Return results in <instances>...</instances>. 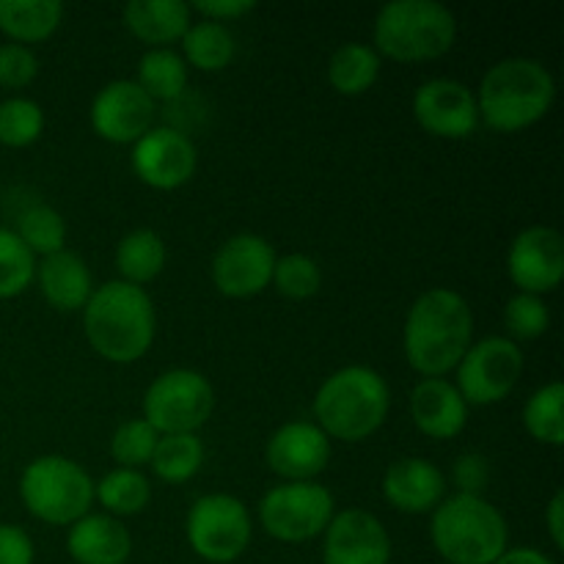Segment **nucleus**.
Wrapping results in <instances>:
<instances>
[{"mask_svg":"<svg viewBox=\"0 0 564 564\" xmlns=\"http://www.w3.org/2000/svg\"><path fill=\"white\" fill-rule=\"evenodd\" d=\"M474 345V312L460 292L433 286L413 301L402 328V350L422 378H446Z\"/></svg>","mask_w":564,"mask_h":564,"instance_id":"f257e3e1","label":"nucleus"},{"mask_svg":"<svg viewBox=\"0 0 564 564\" xmlns=\"http://www.w3.org/2000/svg\"><path fill=\"white\" fill-rule=\"evenodd\" d=\"M83 330L99 358L110 364H135L152 350L158 312L147 290L116 279L94 286L83 308Z\"/></svg>","mask_w":564,"mask_h":564,"instance_id":"f03ea898","label":"nucleus"},{"mask_svg":"<svg viewBox=\"0 0 564 564\" xmlns=\"http://www.w3.org/2000/svg\"><path fill=\"white\" fill-rule=\"evenodd\" d=\"M474 97H477L479 124L501 135H512L549 116L556 99V83L549 66L516 55L490 66Z\"/></svg>","mask_w":564,"mask_h":564,"instance_id":"7ed1b4c3","label":"nucleus"},{"mask_svg":"<svg viewBox=\"0 0 564 564\" xmlns=\"http://www.w3.org/2000/svg\"><path fill=\"white\" fill-rule=\"evenodd\" d=\"M389 408L391 391L383 375L375 372L372 367L352 364V367L336 369L323 380L314 394L312 413L314 424L330 441L358 444L383 427Z\"/></svg>","mask_w":564,"mask_h":564,"instance_id":"20e7f679","label":"nucleus"},{"mask_svg":"<svg viewBox=\"0 0 564 564\" xmlns=\"http://www.w3.org/2000/svg\"><path fill=\"white\" fill-rule=\"evenodd\" d=\"M430 540L444 564H494L510 549V527L485 496H446L433 510Z\"/></svg>","mask_w":564,"mask_h":564,"instance_id":"39448f33","label":"nucleus"},{"mask_svg":"<svg viewBox=\"0 0 564 564\" xmlns=\"http://www.w3.org/2000/svg\"><path fill=\"white\" fill-rule=\"evenodd\" d=\"M457 20L438 0H391L375 17V53L397 64H424L449 53Z\"/></svg>","mask_w":564,"mask_h":564,"instance_id":"423d86ee","label":"nucleus"},{"mask_svg":"<svg viewBox=\"0 0 564 564\" xmlns=\"http://www.w3.org/2000/svg\"><path fill=\"white\" fill-rule=\"evenodd\" d=\"M20 499L36 521L69 529L91 510L94 479L72 457L42 455L22 468Z\"/></svg>","mask_w":564,"mask_h":564,"instance_id":"0eeeda50","label":"nucleus"},{"mask_svg":"<svg viewBox=\"0 0 564 564\" xmlns=\"http://www.w3.org/2000/svg\"><path fill=\"white\" fill-rule=\"evenodd\" d=\"M257 516L264 534L279 543H308L323 538L336 516V501L319 482H284L262 496Z\"/></svg>","mask_w":564,"mask_h":564,"instance_id":"6e6552de","label":"nucleus"},{"mask_svg":"<svg viewBox=\"0 0 564 564\" xmlns=\"http://www.w3.org/2000/svg\"><path fill=\"white\" fill-rule=\"evenodd\" d=\"M191 551L209 564H231L251 545L253 521L237 496L207 494L193 501L185 521Z\"/></svg>","mask_w":564,"mask_h":564,"instance_id":"1a4fd4ad","label":"nucleus"},{"mask_svg":"<svg viewBox=\"0 0 564 564\" xmlns=\"http://www.w3.org/2000/svg\"><path fill=\"white\" fill-rule=\"evenodd\" d=\"M215 411V389L196 369H169L149 383L143 419L160 435L198 433Z\"/></svg>","mask_w":564,"mask_h":564,"instance_id":"9d476101","label":"nucleus"},{"mask_svg":"<svg viewBox=\"0 0 564 564\" xmlns=\"http://www.w3.org/2000/svg\"><path fill=\"white\" fill-rule=\"evenodd\" d=\"M523 352L507 336H485L468 347L455 369V386L466 405H496L516 391L521 380Z\"/></svg>","mask_w":564,"mask_h":564,"instance_id":"9b49d317","label":"nucleus"},{"mask_svg":"<svg viewBox=\"0 0 564 564\" xmlns=\"http://www.w3.org/2000/svg\"><path fill=\"white\" fill-rule=\"evenodd\" d=\"M275 259L279 257L264 237L242 231V235L229 237L215 251L209 275L220 295L246 301V297L262 295L268 290L273 281Z\"/></svg>","mask_w":564,"mask_h":564,"instance_id":"f8f14e48","label":"nucleus"},{"mask_svg":"<svg viewBox=\"0 0 564 564\" xmlns=\"http://www.w3.org/2000/svg\"><path fill=\"white\" fill-rule=\"evenodd\" d=\"M413 119L427 135L444 141L471 138L479 127L477 97L471 88L452 77L424 80L413 94Z\"/></svg>","mask_w":564,"mask_h":564,"instance_id":"ddd939ff","label":"nucleus"},{"mask_svg":"<svg viewBox=\"0 0 564 564\" xmlns=\"http://www.w3.org/2000/svg\"><path fill=\"white\" fill-rule=\"evenodd\" d=\"M196 143L174 127H152L132 143V171L152 191H176L196 174Z\"/></svg>","mask_w":564,"mask_h":564,"instance_id":"4468645a","label":"nucleus"},{"mask_svg":"<svg viewBox=\"0 0 564 564\" xmlns=\"http://www.w3.org/2000/svg\"><path fill=\"white\" fill-rule=\"evenodd\" d=\"M507 273L518 292L549 295L564 279V237L551 226H529L507 251Z\"/></svg>","mask_w":564,"mask_h":564,"instance_id":"2eb2a0df","label":"nucleus"},{"mask_svg":"<svg viewBox=\"0 0 564 564\" xmlns=\"http://www.w3.org/2000/svg\"><path fill=\"white\" fill-rule=\"evenodd\" d=\"M158 105L135 80H110L91 102V130L108 143H135L152 130Z\"/></svg>","mask_w":564,"mask_h":564,"instance_id":"dca6fc26","label":"nucleus"},{"mask_svg":"<svg viewBox=\"0 0 564 564\" xmlns=\"http://www.w3.org/2000/svg\"><path fill=\"white\" fill-rule=\"evenodd\" d=\"M264 460L284 482H314L330 463V438L314 422H286L270 435Z\"/></svg>","mask_w":564,"mask_h":564,"instance_id":"f3484780","label":"nucleus"},{"mask_svg":"<svg viewBox=\"0 0 564 564\" xmlns=\"http://www.w3.org/2000/svg\"><path fill=\"white\" fill-rule=\"evenodd\" d=\"M325 564H389L391 538L383 521L367 510H345L323 532Z\"/></svg>","mask_w":564,"mask_h":564,"instance_id":"a211bd4d","label":"nucleus"},{"mask_svg":"<svg viewBox=\"0 0 564 564\" xmlns=\"http://www.w3.org/2000/svg\"><path fill=\"white\" fill-rule=\"evenodd\" d=\"M380 490L397 512L424 516L446 499V477L427 457H400L386 468Z\"/></svg>","mask_w":564,"mask_h":564,"instance_id":"6ab92c4d","label":"nucleus"},{"mask_svg":"<svg viewBox=\"0 0 564 564\" xmlns=\"http://www.w3.org/2000/svg\"><path fill=\"white\" fill-rule=\"evenodd\" d=\"M411 419L422 435L452 441L466 430L468 405L457 386L446 378H422L411 391Z\"/></svg>","mask_w":564,"mask_h":564,"instance_id":"aec40b11","label":"nucleus"},{"mask_svg":"<svg viewBox=\"0 0 564 564\" xmlns=\"http://www.w3.org/2000/svg\"><path fill=\"white\" fill-rule=\"evenodd\" d=\"M66 551L75 564H124L132 554L130 529L113 516L88 512L66 532Z\"/></svg>","mask_w":564,"mask_h":564,"instance_id":"412c9836","label":"nucleus"},{"mask_svg":"<svg viewBox=\"0 0 564 564\" xmlns=\"http://www.w3.org/2000/svg\"><path fill=\"white\" fill-rule=\"evenodd\" d=\"M39 292L58 312H83L94 292V279L88 264L75 251H58L36 262Z\"/></svg>","mask_w":564,"mask_h":564,"instance_id":"4be33fe9","label":"nucleus"},{"mask_svg":"<svg viewBox=\"0 0 564 564\" xmlns=\"http://www.w3.org/2000/svg\"><path fill=\"white\" fill-rule=\"evenodd\" d=\"M127 31L152 50L182 42L191 28V6L182 0H130L121 11Z\"/></svg>","mask_w":564,"mask_h":564,"instance_id":"5701e85b","label":"nucleus"},{"mask_svg":"<svg viewBox=\"0 0 564 564\" xmlns=\"http://www.w3.org/2000/svg\"><path fill=\"white\" fill-rule=\"evenodd\" d=\"M61 22L64 6L58 0H0V31L22 47L47 42Z\"/></svg>","mask_w":564,"mask_h":564,"instance_id":"b1692460","label":"nucleus"},{"mask_svg":"<svg viewBox=\"0 0 564 564\" xmlns=\"http://www.w3.org/2000/svg\"><path fill=\"white\" fill-rule=\"evenodd\" d=\"M116 270L119 281L132 286H147L149 281L158 279L169 262V248L165 240L154 229H132L116 246Z\"/></svg>","mask_w":564,"mask_h":564,"instance_id":"393cba45","label":"nucleus"},{"mask_svg":"<svg viewBox=\"0 0 564 564\" xmlns=\"http://www.w3.org/2000/svg\"><path fill=\"white\" fill-rule=\"evenodd\" d=\"M380 55L364 42H347L330 55L328 83L341 97H361L378 83Z\"/></svg>","mask_w":564,"mask_h":564,"instance_id":"a878e982","label":"nucleus"},{"mask_svg":"<svg viewBox=\"0 0 564 564\" xmlns=\"http://www.w3.org/2000/svg\"><path fill=\"white\" fill-rule=\"evenodd\" d=\"M182 58L198 72H224L237 53L235 36L226 25L198 20L182 36Z\"/></svg>","mask_w":564,"mask_h":564,"instance_id":"bb28decb","label":"nucleus"},{"mask_svg":"<svg viewBox=\"0 0 564 564\" xmlns=\"http://www.w3.org/2000/svg\"><path fill=\"white\" fill-rule=\"evenodd\" d=\"M138 86L147 91V97L158 102H174L187 88V64L180 53L171 47L147 50L138 61Z\"/></svg>","mask_w":564,"mask_h":564,"instance_id":"cd10ccee","label":"nucleus"},{"mask_svg":"<svg viewBox=\"0 0 564 564\" xmlns=\"http://www.w3.org/2000/svg\"><path fill=\"white\" fill-rule=\"evenodd\" d=\"M149 466H152L154 477L165 485L191 482L204 466L202 438H198V433L160 435Z\"/></svg>","mask_w":564,"mask_h":564,"instance_id":"c85d7f7f","label":"nucleus"},{"mask_svg":"<svg viewBox=\"0 0 564 564\" xmlns=\"http://www.w3.org/2000/svg\"><path fill=\"white\" fill-rule=\"evenodd\" d=\"M94 501H99L105 516H138L152 501V485L135 468H113L99 482H94Z\"/></svg>","mask_w":564,"mask_h":564,"instance_id":"c756f323","label":"nucleus"},{"mask_svg":"<svg viewBox=\"0 0 564 564\" xmlns=\"http://www.w3.org/2000/svg\"><path fill=\"white\" fill-rule=\"evenodd\" d=\"M523 427L538 444L560 449L564 444V386L545 383L523 405Z\"/></svg>","mask_w":564,"mask_h":564,"instance_id":"7c9ffc66","label":"nucleus"},{"mask_svg":"<svg viewBox=\"0 0 564 564\" xmlns=\"http://www.w3.org/2000/svg\"><path fill=\"white\" fill-rule=\"evenodd\" d=\"M14 235L25 242L33 257H50V253L64 251L66 246V220L61 218L58 209L47 204H31L25 213L17 218Z\"/></svg>","mask_w":564,"mask_h":564,"instance_id":"2f4dec72","label":"nucleus"},{"mask_svg":"<svg viewBox=\"0 0 564 564\" xmlns=\"http://www.w3.org/2000/svg\"><path fill=\"white\" fill-rule=\"evenodd\" d=\"M33 279H36V257L28 251L14 229L0 226V301L22 295Z\"/></svg>","mask_w":564,"mask_h":564,"instance_id":"473e14b6","label":"nucleus"},{"mask_svg":"<svg viewBox=\"0 0 564 564\" xmlns=\"http://www.w3.org/2000/svg\"><path fill=\"white\" fill-rule=\"evenodd\" d=\"M44 132L42 105L28 97H9L0 102V143L9 149H25Z\"/></svg>","mask_w":564,"mask_h":564,"instance_id":"72a5a7b5","label":"nucleus"},{"mask_svg":"<svg viewBox=\"0 0 564 564\" xmlns=\"http://www.w3.org/2000/svg\"><path fill=\"white\" fill-rule=\"evenodd\" d=\"M270 286H275L279 295L290 297V301H308L323 286V270H319L317 259L308 253H286V257L275 259Z\"/></svg>","mask_w":564,"mask_h":564,"instance_id":"f704fd0d","label":"nucleus"},{"mask_svg":"<svg viewBox=\"0 0 564 564\" xmlns=\"http://www.w3.org/2000/svg\"><path fill=\"white\" fill-rule=\"evenodd\" d=\"M160 433L147 422V419H130L116 427L113 438H110V457H113L116 468H135L141 471L149 466L158 446Z\"/></svg>","mask_w":564,"mask_h":564,"instance_id":"c9c22d12","label":"nucleus"},{"mask_svg":"<svg viewBox=\"0 0 564 564\" xmlns=\"http://www.w3.org/2000/svg\"><path fill=\"white\" fill-rule=\"evenodd\" d=\"M551 312L545 297L529 295V292H516L505 306V328L507 339L518 341H534L549 330Z\"/></svg>","mask_w":564,"mask_h":564,"instance_id":"e433bc0d","label":"nucleus"},{"mask_svg":"<svg viewBox=\"0 0 564 564\" xmlns=\"http://www.w3.org/2000/svg\"><path fill=\"white\" fill-rule=\"evenodd\" d=\"M39 75V58L31 47L22 44L6 42L0 44V88H25L36 80Z\"/></svg>","mask_w":564,"mask_h":564,"instance_id":"4c0bfd02","label":"nucleus"},{"mask_svg":"<svg viewBox=\"0 0 564 564\" xmlns=\"http://www.w3.org/2000/svg\"><path fill=\"white\" fill-rule=\"evenodd\" d=\"M452 485L463 496H485L490 485V460L479 452H466L452 463Z\"/></svg>","mask_w":564,"mask_h":564,"instance_id":"58836bf2","label":"nucleus"},{"mask_svg":"<svg viewBox=\"0 0 564 564\" xmlns=\"http://www.w3.org/2000/svg\"><path fill=\"white\" fill-rule=\"evenodd\" d=\"M36 549L31 534L14 523H0V564H33Z\"/></svg>","mask_w":564,"mask_h":564,"instance_id":"ea45409f","label":"nucleus"},{"mask_svg":"<svg viewBox=\"0 0 564 564\" xmlns=\"http://www.w3.org/2000/svg\"><path fill=\"white\" fill-rule=\"evenodd\" d=\"M257 9L253 0H196L191 6V11H198L204 20L209 22H218V25L229 28V22L242 20L246 14Z\"/></svg>","mask_w":564,"mask_h":564,"instance_id":"a19ab883","label":"nucleus"},{"mask_svg":"<svg viewBox=\"0 0 564 564\" xmlns=\"http://www.w3.org/2000/svg\"><path fill=\"white\" fill-rule=\"evenodd\" d=\"M543 521H545V529H549V538L551 543H554V549L562 551L564 549V494L562 490H556V494L551 496Z\"/></svg>","mask_w":564,"mask_h":564,"instance_id":"79ce46f5","label":"nucleus"},{"mask_svg":"<svg viewBox=\"0 0 564 564\" xmlns=\"http://www.w3.org/2000/svg\"><path fill=\"white\" fill-rule=\"evenodd\" d=\"M494 564H556V562L538 549H507Z\"/></svg>","mask_w":564,"mask_h":564,"instance_id":"37998d69","label":"nucleus"}]
</instances>
